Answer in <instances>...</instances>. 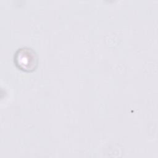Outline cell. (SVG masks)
<instances>
[{"instance_id": "cell-1", "label": "cell", "mask_w": 158, "mask_h": 158, "mask_svg": "<svg viewBox=\"0 0 158 158\" xmlns=\"http://www.w3.org/2000/svg\"><path fill=\"white\" fill-rule=\"evenodd\" d=\"M14 62L19 69L25 72H31L37 67L38 57L33 49L22 48L15 53Z\"/></svg>"}]
</instances>
